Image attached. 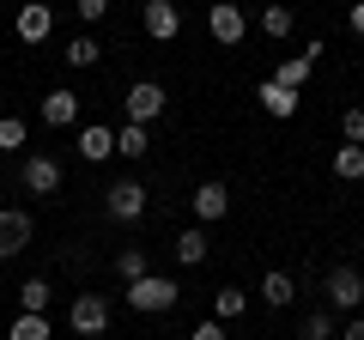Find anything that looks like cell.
Here are the masks:
<instances>
[{
    "label": "cell",
    "instance_id": "29",
    "mask_svg": "<svg viewBox=\"0 0 364 340\" xmlns=\"http://www.w3.org/2000/svg\"><path fill=\"white\" fill-rule=\"evenodd\" d=\"M73 13H79V18H85V25H97V18H104V13H109V0H73Z\"/></svg>",
    "mask_w": 364,
    "mask_h": 340
},
{
    "label": "cell",
    "instance_id": "11",
    "mask_svg": "<svg viewBox=\"0 0 364 340\" xmlns=\"http://www.w3.org/2000/svg\"><path fill=\"white\" fill-rule=\"evenodd\" d=\"M255 298L267 304V310H291V304H298V280H291L286 267H267L261 286H255Z\"/></svg>",
    "mask_w": 364,
    "mask_h": 340
},
{
    "label": "cell",
    "instance_id": "24",
    "mask_svg": "<svg viewBox=\"0 0 364 340\" xmlns=\"http://www.w3.org/2000/svg\"><path fill=\"white\" fill-rule=\"evenodd\" d=\"M334 176H340V183H358V176H364V146H340V152H334Z\"/></svg>",
    "mask_w": 364,
    "mask_h": 340
},
{
    "label": "cell",
    "instance_id": "15",
    "mask_svg": "<svg viewBox=\"0 0 364 340\" xmlns=\"http://www.w3.org/2000/svg\"><path fill=\"white\" fill-rule=\"evenodd\" d=\"M43 122H49V128H73L79 122V92H67V85L43 92Z\"/></svg>",
    "mask_w": 364,
    "mask_h": 340
},
{
    "label": "cell",
    "instance_id": "25",
    "mask_svg": "<svg viewBox=\"0 0 364 340\" xmlns=\"http://www.w3.org/2000/svg\"><path fill=\"white\" fill-rule=\"evenodd\" d=\"M49 298H55V292H49V280H25V286H18V310H31V316H43V310H49Z\"/></svg>",
    "mask_w": 364,
    "mask_h": 340
},
{
    "label": "cell",
    "instance_id": "32",
    "mask_svg": "<svg viewBox=\"0 0 364 340\" xmlns=\"http://www.w3.org/2000/svg\"><path fill=\"white\" fill-rule=\"evenodd\" d=\"M340 340H364V316H352V322L340 328Z\"/></svg>",
    "mask_w": 364,
    "mask_h": 340
},
{
    "label": "cell",
    "instance_id": "14",
    "mask_svg": "<svg viewBox=\"0 0 364 340\" xmlns=\"http://www.w3.org/2000/svg\"><path fill=\"white\" fill-rule=\"evenodd\" d=\"M255 104L267 110L273 122H291V116H298V104H304V97H298V92H286V85H273V79H261V85H255Z\"/></svg>",
    "mask_w": 364,
    "mask_h": 340
},
{
    "label": "cell",
    "instance_id": "22",
    "mask_svg": "<svg viewBox=\"0 0 364 340\" xmlns=\"http://www.w3.org/2000/svg\"><path fill=\"white\" fill-rule=\"evenodd\" d=\"M340 328H334V310H304V322H298V340H334Z\"/></svg>",
    "mask_w": 364,
    "mask_h": 340
},
{
    "label": "cell",
    "instance_id": "18",
    "mask_svg": "<svg viewBox=\"0 0 364 340\" xmlns=\"http://www.w3.org/2000/svg\"><path fill=\"white\" fill-rule=\"evenodd\" d=\"M261 31H267L273 43H286L291 31H298V18H291V6H286V0H267V6H261Z\"/></svg>",
    "mask_w": 364,
    "mask_h": 340
},
{
    "label": "cell",
    "instance_id": "2",
    "mask_svg": "<svg viewBox=\"0 0 364 340\" xmlns=\"http://www.w3.org/2000/svg\"><path fill=\"white\" fill-rule=\"evenodd\" d=\"M67 328H73L79 340H97L109 328V298L104 292H79V298L67 304Z\"/></svg>",
    "mask_w": 364,
    "mask_h": 340
},
{
    "label": "cell",
    "instance_id": "27",
    "mask_svg": "<svg viewBox=\"0 0 364 340\" xmlns=\"http://www.w3.org/2000/svg\"><path fill=\"white\" fill-rule=\"evenodd\" d=\"M116 274H122V280L152 274V262H146V249H140V243H134V249H116Z\"/></svg>",
    "mask_w": 364,
    "mask_h": 340
},
{
    "label": "cell",
    "instance_id": "21",
    "mask_svg": "<svg viewBox=\"0 0 364 340\" xmlns=\"http://www.w3.org/2000/svg\"><path fill=\"white\" fill-rule=\"evenodd\" d=\"M6 340H55V328H49V316L18 310V316H13V328H6Z\"/></svg>",
    "mask_w": 364,
    "mask_h": 340
},
{
    "label": "cell",
    "instance_id": "26",
    "mask_svg": "<svg viewBox=\"0 0 364 340\" xmlns=\"http://www.w3.org/2000/svg\"><path fill=\"white\" fill-rule=\"evenodd\" d=\"M25 140H31L25 116H0V152H25Z\"/></svg>",
    "mask_w": 364,
    "mask_h": 340
},
{
    "label": "cell",
    "instance_id": "23",
    "mask_svg": "<svg viewBox=\"0 0 364 340\" xmlns=\"http://www.w3.org/2000/svg\"><path fill=\"white\" fill-rule=\"evenodd\" d=\"M67 67H97V55H104V43H97V37H85V31H79V37L73 43H67Z\"/></svg>",
    "mask_w": 364,
    "mask_h": 340
},
{
    "label": "cell",
    "instance_id": "10",
    "mask_svg": "<svg viewBox=\"0 0 364 340\" xmlns=\"http://www.w3.org/2000/svg\"><path fill=\"white\" fill-rule=\"evenodd\" d=\"M18 183H25L31 195H61V164H55L49 152H31L25 170H18Z\"/></svg>",
    "mask_w": 364,
    "mask_h": 340
},
{
    "label": "cell",
    "instance_id": "28",
    "mask_svg": "<svg viewBox=\"0 0 364 340\" xmlns=\"http://www.w3.org/2000/svg\"><path fill=\"white\" fill-rule=\"evenodd\" d=\"M340 134H346L352 146H364V110H346V116H340Z\"/></svg>",
    "mask_w": 364,
    "mask_h": 340
},
{
    "label": "cell",
    "instance_id": "8",
    "mask_svg": "<svg viewBox=\"0 0 364 340\" xmlns=\"http://www.w3.org/2000/svg\"><path fill=\"white\" fill-rule=\"evenodd\" d=\"M13 31H18V43H31V49H37V43H49V31H55L49 0H25V6L13 13Z\"/></svg>",
    "mask_w": 364,
    "mask_h": 340
},
{
    "label": "cell",
    "instance_id": "13",
    "mask_svg": "<svg viewBox=\"0 0 364 340\" xmlns=\"http://www.w3.org/2000/svg\"><path fill=\"white\" fill-rule=\"evenodd\" d=\"M79 158H85V164H104V158H116V128H104V122H85V128H79Z\"/></svg>",
    "mask_w": 364,
    "mask_h": 340
},
{
    "label": "cell",
    "instance_id": "9",
    "mask_svg": "<svg viewBox=\"0 0 364 340\" xmlns=\"http://www.w3.org/2000/svg\"><path fill=\"white\" fill-rule=\"evenodd\" d=\"M322 292H328V310H358L364 304V274L358 267H334Z\"/></svg>",
    "mask_w": 364,
    "mask_h": 340
},
{
    "label": "cell",
    "instance_id": "19",
    "mask_svg": "<svg viewBox=\"0 0 364 340\" xmlns=\"http://www.w3.org/2000/svg\"><path fill=\"white\" fill-rule=\"evenodd\" d=\"M243 310H249V292L243 286H219V292H213V322H237Z\"/></svg>",
    "mask_w": 364,
    "mask_h": 340
},
{
    "label": "cell",
    "instance_id": "1",
    "mask_svg": "<svg viewBox=\"0 0 364 340\" xmlns=\"http://www.w3.org/2000/svg\"><path fill=\"white\" fill-rule=\"evenodd\" d=\"M182 304V286L170 274H140V280H128V310L134 316H164V310H176Z\"/></svg>",
    "mask_w": 364,
    "mask_h": 340
},
{
    "label": "cell",
    "instance_id": "17",
    "mask_svg": "<svg viewBox=\"0 0 364 340\" xmlns=\"http://www.w3.org/2000/svg\"><path fill=\"white\" fill-rule=\"evenodd\" d=\"M316 73V55L310 49H298V55H286V61H279V73H267L273 85H286V92H304V79Z\"/></svg>",
    "mask_w": 364,
    "mask_h": 340
},
{
    "label": "cell",
    "instance_id": "7",
    "mask_svg": "<svg viewBox=\"0 0 364 340\" xmlns=\"http://www.w3.org/2000/svg\"><path fill=\"white\" fill-rule=\"evenodd\" d=\"M140 25H146V37H152V43H176L182 37V6H176V0H146Z\"/></svg>",
    "mask_w": 364,
    "mask_h": 340
},
{
    "label": "cell",
    "instance_id": "4",
    "mask_svg": "<svg viewBox=\"0 0 364 340\" xmlns=\"http://www.w3.org/2000/svg\"><path fill=\"white\" fill-rule=\"evenodd\" d=\"M164 104H170V92L158 85V79H134L128 92H122V110H128V122H140V128L164 116Z\"/></svg>",
    "mask_w": 364,
    "mask_h": 340
},
{
    "label": "cell",
    "instance_id": "5",
    "mask_svg": "<svg viewBox=\"0 0 364 340\" xmlns=\"http://www.w3.org/2000/svg\"><path fill=\"white\" fill-rule=\"evenodd\" d=\"M104 213L122 219V225H134L146 213V183H140V176H116V183L104 188Z\"/></svg>",
    "mask_w": 364,
    "mask_h": 340
},
{
    "label": "cell",
    "instance_id": "16",
    "mask_svg": "<svg viewBox=\"0 0 364 340\" xmlns=\"http://www.w3.org/2000/svg\"><path fill=\"white\" fill-rule=\"evenodd\" d=\"M170 249H176V262H182V267H200V262L213 255V237L200 231V225H188V231H176V243H170Z\"/></svg>",
    "mask_w": 364,
    "mask_h": 340
},
{
    "label": "cell",
    "instance_id": "12",
    "mask_svg": "<svg viewBox=\"0 0 364 340\" xmlns=\"http://www.w3.org/2000/svg\"><path fill=\"white\" fill-rule=\"evenodd\" d=\"M188 207H195V219H200V225L231 219V188H225V183H200L195 195H188Z\"/></svg>",
    "mask_w": 364,
    "mask_h": 340
},
{
    "label": "cell",
    "instance_id": "30",
    "mask_svg": "<svg viewBox=\"0 0 364 340\" xmlns=\"http://www.w3.org/2000/svg\"><path fill=\"white\" fill-rule=\"evenodd\" d=\"M188 340H225V322H213V316H207V322H195V334H188Z\"/></svg>",
    "mask_w": 364,
    "mask_h": 340
},
{
    "label": "cell",
    "instance_id": "3",
    "mask_svg": "<svg viewBox=\"0 0 364 340\" xmlns=\"http://www.w3.org/2000/svg\"><path fill=\"white\" fill-rule=\"evenodd\" d=\"M207 31H213L219 49H237V43L249 37V13L237 6V0H213V6H207Z\"/></svg>",
    "mask_w": 364,
    "mask_h": 340
},
{
    "label": "cell",
    "instance_id": "20",
    "mask_svg": "<svg viewBox=\"0 0 364 340\" xmlns=\"http://www.w3.org/2000/svg\"><path fill=\"white\" fill-rule=\"evenodd\" d=\"M152 152V140H146L140 122H128V128H116V158H128V164H140V158Z\"/></svg>",
    "mask_w": 364,
    "mask_h": 340
},
{
    "label": "cell",
    "instance_id": "33",
    "mask_svg": "<svg viewBox=\"0 0 364 340\" xmlns=\"http://www.w3.org/2000/svg\"><path fill=\"white\" fill-rule=\"evenodd\" d=\"M0 207H6V176H0Z\"/></svg>",
    "mask_w": 364,
    "mask_h": 340
},
{
    "label": "cell",
    "instance_id": "6",
    "mask_svg": "<svg viewBox=\"0 0 364 340\" xmlns=\"http://www.w3.org/2000/svg\"><path fill=\"white\" fill-rule=\"evenodd\" d=\"M31 237H37V225H31V213H25V207H0V262L25 255Z\"/></svg>",
    "mask_w": 364,
    "mask_h": 340
},
{
    "label": "cell",
    "instance_id": "31",
    "mask_svg": "<svg viewBox=\"0 0 364 340\" xmlns=\"http://www.w3.org/2000/svg\"><path fill=\"white\" fill-rule=\"evenodd\" d=\"M346 25H352V37H364V0H352V13H346Z\"/></svg>",
    "mask_w": 364,
    "mask_h": 340
}]
</instances>
